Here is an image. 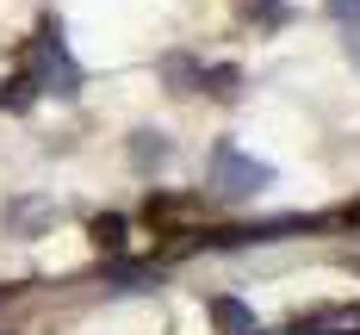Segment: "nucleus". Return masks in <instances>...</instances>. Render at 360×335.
<instances>
[{
	"instance_id": "1",
	"label": "nucleus",
	"mask_w": 360,
	"mask_h": 335,
	"mask_svg": "<svg viewBox=\"0 0 360 335\" xmlns=\"http://www.w3.org/2000/svg\"><path fill=\"white\" fill-rule=\"evenodd\" d=\"M212 180L224 186V192H261V186H267V168H261V162H249L243 149L217 143V149H212Z\"/></svg>"
},
{
	"instance_id": "2",
	"label": "nucleus",
	"mask_w": 360,
	"mask_h": 335,
	"mask_svg": "<svg viewBox=\"0 0 360 335\" xmlns=\"http://www.w3.org/2000/svg\"><path fill=\"white\" fill-rule=\"evenodd\" d=\"M32 69L44 74V81H50V93H69L75 81H81V74H75V63H69V50H63V37H56V32H44V37H37V56H32Z\"/></svg>"
},
{
	"instance_id": "3",
	"label": "nucleus",
	"mask_w": 360,
	"mask_h": 335,
	"mask_svg": "<svg viewBox=\"0 0 360 335\" xmlns=\"http://www.w3.org/2000/svg\"><path fill=\"white\" fill-rule=\"evenodd\" d=\"M50 218V205H6V230H32Z\"/></svg>"
},
{
	"instance_id": "4",
	"label": "nucleus",
	"mask_w": 360,
	"mask_h": 335,
	"mask_svg": "<svg viewBox=\"0 0 360 335\" xmlns=\"http://www.w3.org/2000/svg\"><path fill=\"white\" fill-rule=\"evenodd\" d=\"M329 19H342V25H360V0H323Z\"/></svg>"
}]
</instances>
